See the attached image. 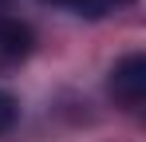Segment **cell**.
Segmentation results:
<instances>
[{"label":"cell","instance_id":"2","mask_svg":"<svg viewBox=\"0 0 146 142\" xmlns=\"http://www.w3.org/2000/svg\"><path fill=\"white\" fill-rule=\"evenodd\" d=\"M28 47H32V32H28L24 24L0 16V63H4V59H20V55H28Z\"/></svg>","mask_w":146,"mask_h":142},{"label":"cell","instance_id":"5","mask_svg":"<svg viewBox=\"0 0 146 142\" xmlns=\"http://www.w3.org/2000/svg\"><path fill=\"white\" fill-rule=\"evenodd\" d=\"M0 4H4V0H0Z\"/></svg>","mask_w":146,"mask_h":142},{"label":"cell","instance_id":"3","mask_svg":"<svg viewBox=\"0 0 146 142\" xmlns=\"http://www.w3.org/2000/svg\"><path fill=\"white\" fill-rule=\"evenodd\" d=\"M63 4H71L75 12H83V16H103V12H115L126 0H63Z\"/></svg>","mask_w":146,"mask_h":142},{"label":"cell","instance_id":"4","mask_svg":"<svg viewBox=\"0 0 146 142\" xmlns=\"http://www.w3.org/2000/svg\"><path fill=\"white\" fill-rule=\"evenodd\" d=\"M12 122H16V103H12L8 95L0 91V134H4V130H8Z\"/></svg>","mask_w":146,"mask_h":142},{"label":"cell","instance_id":"1","mask_svg":"<svg viewBox=\"0 0 146 142\" xmlns=\"http://www.w3.org/2000/svg\"><path fill=\"white\" fill-rule=\"evenodd\" d=\"M111 95L126 111L142 107V99H146V55L142 51H130L126 59L115 63V71H111Z\"/></svg>","mask_w":146,"mask_h":142}]
</instances>
